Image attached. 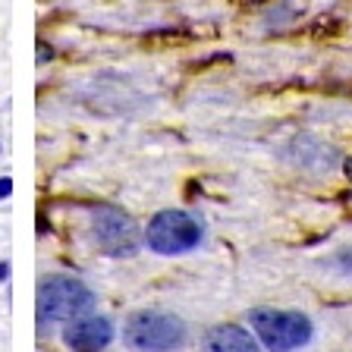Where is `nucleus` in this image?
Segmentation results:
<instances>
[{"label": "nucleus", "mask_w": 352, "mask_h": 352, "mask_svg": "<svg viewBox=\"0 0 352 352\" xmlns=\"http://www.w3.org/2000/svg\"><path fill=\"white\" fill-rule=\"evenodd\" d=\"M95 308V293L76 277H47L38 286V321H76Z\"/></svg>", "instance_id": "nucleus-1"}, {"label": "nucleus", "mask_w": 352, "mask_h": 352, "mask_svg": "<svg viewBox=\"0 0 352 352\" xmlns=\"http://www.w3.org/2000/svg\"><path fill=\"white\" fill-rule=\"evenodd\" d=\"M126 343L139 352H173L186 343V327L167 311H135L126 321Z\"/></svg>", "instance_id": "nucleus-2"}, {"label": "nucleus", "mask_w": 352, "mask_h": 352, "mask_svg": "<svg viewBox=\"0 0 352 352\" xmlns=\"http://www.w3.org/2000/svg\"><path fill=\"white\" fill-rule=\"evenodd\" d=\"M252 327L258 340L271 352L299 349L311 340V321L302 311H280V308H255L252 311Z\"/></svg>", "instance_id": "nucleus-3"}, {"label": "nucleus", "mask_w": 352, "mask_h": 352, "mask_svg": "<svg viewBox=\"0 0 352 352\" xmlns=\"http://www.w3.org/2000/svg\"><path fill=\"white\" fill-rule=\"evenodd\" d=\"M145 242L157 255H183L201 242V223L186 211H161L154 214L145 230Z\"/></svg>", "instance_id": "nucleus-4"}, {"label": "nucleus", "mask_w": 352, "mask_h": 352, "mask_svg": "<svg viewBox=\"0 0 352 352\" xmlns=\"http://www.w3.org/2000/svg\"><path fill=\"white\" fill-rule=\"evenodd\" d=\"M91 233H95L98 249L104 255L123 258V255H135V249H139L135 220L113 205H101L91 211Z\"/></svg>", "instance_id": "nucleus-5"}, {"label": "nucleus", "mask_w": 352, "mask_h": 352, "mask_svg": "<svg viewBox=\"0 0 352 352\" xmlns=\"http://www.w3.org/2000/svg\"><path fill=\"white\" fill-rule=\"evenodd\" d=\"M113 340V324L107 318H76L63 330V343L73 352H101Z\"/></svg>", "instance_id": "nucleus-6"}, {"label": "nucleus", "mask_w": 352, "mask_h": 352, "mask_svg": "<svg viewBox=\"0 0 352 352\" xmlns=\"http://www.w3.org/2000/svg\"><path fill=\"white\" fill-rule=\"evenodd\" d=\"M205 352H261L258 340L239 324H217L205 333Z\"/></svg>", "instance_id": "nucleus-7"}, {"label": "nucleus", "mask_w": 352, "mask_h": 352, "mask_svg": "<svg viewBox=\"0 0 352 352\" xmlns=\"http://www.w3.org/2000/svg\"><path fill=\"white\" fill-rule=\"evenodd\" d=\"M10 192H13V183H10V176H3L0 179V195H10Z\"/></svg>", "instance_id": "nucleus-8"}, {"label": "nucleus", "mask_w": 352, "mask_h": 352, "mask_svg": "<svg viewBox=\"0 0 352 352\" xmlns=\"http://www.w3.org/2000/svg\"><path fill=\"white\" fill-rule=\"evenodd\" d=\"M44 60H47V44L38 41V63H44Z\"/></svg>", "instance_id": "nucleus-9"}, {"label": "nucleus", "mask_w": 352, "mask_h": 352, "mask_svg": "<svg viewBox=\"0 0 352 352\" xmlns=\"http://www.w3.org/2000/svg\"><path fill=\"white\" fill-rule=\"evenodd\" d=\"M10 274V261H0V280H7Z\"/></svg>", "instance_id": "nucleus-10"}, {"label": "nucleus", "mask_w": 352, "mask_h": 352, "mask_svg": "<svg viewBox=\"0 0 352 352\" xmlns=\"http://www.w3.org/2000/svg\"><path fill=\"white\" fill-rule=\"evenodd\" d=\"M346 176H349V179H352V157H349V161H346Z\"/></svg>", "instance_id": "nucleus-11"}]
</instances>
